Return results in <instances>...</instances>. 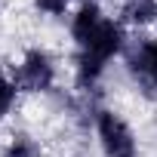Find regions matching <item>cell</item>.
<instances>
[{
	"mask_svg": "<svg viewBox=\"0 0 157 157\" xmlns=\"http://www.w3.org/2000/svg\"><path fill=\"white\" fill-rule=\"evenodd\" d=\"M123 52H126V71L132 74L139 90L157 96V37H142Z\"/></svg>",
	"mask_w": 157,
	"mask_h": 157,
	"instance_id": "obj_4",
	"label": "cell"
},
{
	"mask_svg": "<svg viewBox=\"0 0 157 157\" xmlns=\"http://www.w3.org/2000/svg\"><path fill=\"white\" fill-rule=\"evenodd\" d=\"M16 96H19V86H16V80L0 68V120H3L10 111H13V105H16Z\"/></svg>",
	"mask_w": 157,
	"mask_h": 157,
	"instance_id": "obj_8",
	"label": "cell"
},
{
	"mask_svg": "<svg viewBox=\"0 0 157 157\" xmlns=\"http://www.w3.org/2000/svg\"><path fill=\"white\" fill-rule=\"evenodd\" d=\"M105 19H108V16L102 13V6L96 3V0H83V3L77 6V13L71 16V40H74L77 46H83V43L102 28Z\"/></svg>",
	"mask_w": 157,
	"mask_h": 157,
	"instance_id": "obj_5",
	"label": "cell"
},
{
	"mask_svg": "<svg viewBox=\"0 0 157 157\" xmlns=\"http://www.w3.org/2000/svg\"><path fill=\"white\" fill-rule=\"evenodd\" d=\"M96 3H99V0H96Z\"/></svg>",
	"mask_w": 157,
	"mask_h": 157,
	"instance_id": "obj_10",
	"label": "cell"
},
{
	"mask_svg": "<svg viewBox=\"0 0 157 157\" xmlns=\"http://www.w3.org/2000/svg\"><path fill=\"white\" fill-rule=\"evenodd\" d=\"M126 49V31L120 19H105L102 28L83 43L77 46V83L93 86L99 83V77L105 74L108 62Z\"/></svg>",
	"mask_w": 157,
	"mask_h": 157,
	"instance_id": "obj_1",
	"label": "cell"
},
{
	"mask_svg": "<svg viewBox=\"0 0 157 157\" xmlns=\"http://www.w3.org/2000/svg\"><path fill=\"white\" fill-rule=\"evenodd\" d=\"M157 19V0H126L120 10V22L132 28H145Z\"/></svg>",
	"mask_w": 157,
	"mask_h": 157,
	"instance_id": "obj_6",
	"label": "cell"
},
{
	"mask_svg": "<svg viewBox=\"0 0 157 157\" xmlns=\"http://www.w3.org/2000/svg\"><path fill=\"white\" fill-rule=\"evenodd\" d=\"M19 93H46L56 83V62L46 49H28L13 74Z\"/></svg>",
	"mask_w": 157,
	"mask_h": 157,
	"instance_id": "obj_3",
	"label": "cell"
},
{
	"mask_svg": "<svg viewBox=\"0 0 157 157\" xmlns=\"http://www.w3.org/2000/svg\"><path fill=\"white\" fill-rule=\"evenodd\" d=\"M3 157H40V145H37L31 136L19 132V136H13V139L6 142Z\"/></svg>",
	"mask_w": 157,
	"mask_h": 157,
	"instance_id": "obj_7",
	"label": "cell"
},
{
	"mask_svg": "<svg viewBox=\"0 0 157 157\" xmlns=\"http://www.w3.org/2000/svg\"><path fill=\"white\" fill-rule=\"evenodd\" d=\"M71 3H74V0H34V6L40 13H46V16H65Z\"/></svg>",
	"mask_w": 157,
	"mask_h": 157,
	"instance_id": "obj_9",
	"label": "cell"
},
{
	"mask_svg": "<svg viewBox=\"0 0 157 157\" xmlns=\"http://www.w3.org/2000/svg\"><path fill=\"white\" fill-rule=\"evenodd\" d=\"M96 136H99L105 157H136L139 154L136 132L117 111H108V108L96 111Z\"/></svg>",
	"mask_w": 157,
	"mask_h": 157,
	"instance_id": "obj_2",
	"label": "cell"
}]
</instances>
